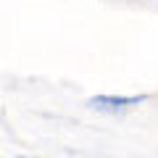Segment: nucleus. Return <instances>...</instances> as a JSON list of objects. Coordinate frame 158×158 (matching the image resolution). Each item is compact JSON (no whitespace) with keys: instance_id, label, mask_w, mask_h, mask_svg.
Masks as SVG:
<instances>
[{"instance_id":"f257e3e1","label":"nucleus","mask_w":158,"mask_h":158,"mask_svg":"<svg viewBox=\"0 0 158 158\" xmlns=\"http://www.w3.org/2000/svg\"><path fill=\"white\" fill-rule=\"evenodd\" d=\"M145 100V95H132V98H113V95H95V98H90L87 100V106L90 108H95V111H124V108H129V106H137V103H142Z\"/></svg>"}]
</instances>
